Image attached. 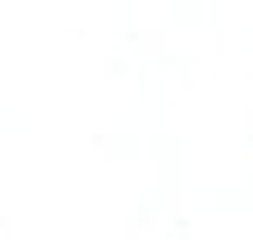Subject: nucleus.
<instances>
[]
</instances>
